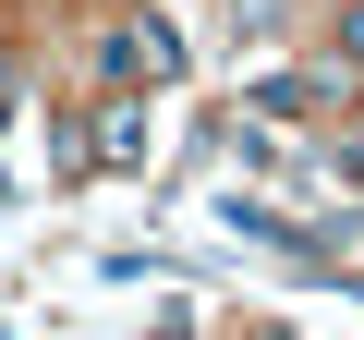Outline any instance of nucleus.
Segmentation results:
<instances>
[{"instance_id":"2","label":"nucleus","mask_w":364,"mask_h":340,"mask_svg":"<svg viewBox=\"0 0 364 340\" xmlns=\"http://www.w3.org/2000/svg\"><path fill=\"white\" fill-rule=\"evenodd\" d=\"M97 146H109V158H134V146H146V110H134V97H109V110H97Z\"/></svg>"},{"instance_id":"1","label":"nucleus","mask_w":364,"mask_h":340,"mask_svg":"<svg viewBox=\"0 0 364 340\" xmlns=\"http://www.w3.org/2000/svg\"><path fill=\"white\" fill-rule=\"evenodd\" d=\"M109 73H170V37H158V25H122V37H109Z\"/></svg>"},{"instance_id":"3","label":"nucleus","mask_w":364,"mask_h":340,"mask_svg":"<svg viewBox=\"0 0 364 340\" xmlns=\"http://www.w3.org/2000/svg\"><path fill=\"white\" fill-rule=\"evenodd\" d=\"M340 49H352V61H364V13H352V25H340Z\"/></svg>"}]
</instances>
